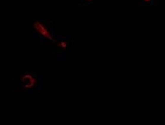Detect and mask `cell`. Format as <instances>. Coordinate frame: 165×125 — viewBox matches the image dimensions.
<instances>
[{
    "label": "cell",
    "mask_w": 165,
    "mask_h": 125,
    "mask_svg": "<svg viewBox=\"0 0 165 125\" xmlns=\"http://www.w3.org/2000/svg\"><path fill=\"white\" fill-rule=\"evenodd\" d=\"M93 1V0H82V1L83 2H85V3H89L92 2Z\"/></svg>",
    "instance_id": "cell-4"
},
{
    "label": "cell",
    "mask_w": 165,
    "mask_h": 125,
    "mask_svg": "<svg viewBox=\"0 0 165 125\" xmlns=\"http://www.w3.org/2000/svg\"><path fill=\"white\" fill-rule=\"evenodd\" d=\"M134 3L138 6H158L159 0H133Z\"/></svg>",
    "instance_id": "cell-2"
},
{
    "label": "cell",
    "mask_w": 165,
    "mask_h": 125,
    "mask_svg": "<svg viewBox=\"0 0 165 125\" xmlns=\"http://www.w3.org/2000/svg\"><path fill=\"white\" fill-rule=\"evenodd\" d=\"M63 48H65L67 47V43L65 42H62L60 45Z\"/></svg>",
    "instance_id": "cell-3"
},
{
    "label": "cell",
    "mask_w": 165,
    "mask_h": 125,
    "mask_svg": "<svg viewBox=\"0 0 165 125\" xmlns=\"http://www.w3.org/2000/svg\"><path fill=\"white\" fill-rule=\"evenodd\" d=\"M34 27H35V29L37 31H38L39 33H40L42 35L46 37L47 38H49L51 40H53V38L51 37L50 35L49 34V32L47 31V30L44 27V26L38 21H37V22L34 24Z\"/></svg>",
    "instance_id": "cell-1"
}]
</instances>
